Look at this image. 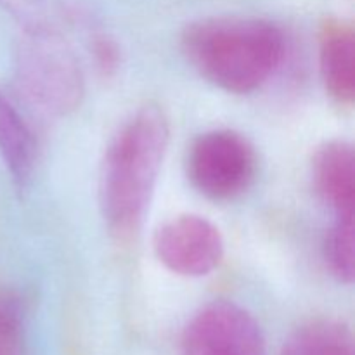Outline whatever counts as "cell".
<instances>
[{"label":"cell","instance_id":"1","mask_svg":"<svg viewBox=\"0 0 355 355\" xmlns=\"http://www.w3.org/2000/svg\"><path fill=\"white\" fill-rule=\"evenodd\" d=\"M170 141V123L158 104H144L118 128L106 149L99 207L107 231L127 241L139 231Z\"/></svg>","mask_w":355,"mask_h":355},{"label":"cell","instance_id":"2","mask_svg":"<svg viewBox=\"0 0 355 355\" xmlns=\"http://www.w3.org/2000/svg\"><path fill=\"white\" fill-rule=\"evenodd\" d=\"M187 61L203 78L231 94L260 89L279 69L286 40L260 17L215 16L193 21L180 37Z\"/></svg>","mask_w":355,"mask_h":355},{"label":"cell","instance_id":"3","mask_svg":"<svg viewBox=\"0 0 355 355\" xmlns=\"http://www.w3.org/2000/svg\"><path fill=\"white\" fill-rule=\"evenodd\" d=\"M17 76L26 96L55 116L73 113L85 94L75 52L45 23L24 30L17 49Z\"/></svg>","mask_w":355,"mask_h":355},{"label":"cell","instance_id":"4","mask_svg":"<svg viewBox=\"0 0 355 355\" xmlns=\"http://www.w3.org/2000/svg\"><path fill=\"white\" fill-rule=\"evenodd\" d=\"M255 148L243 134L218 128L194 139L187 153V177L198 193L215 201L241 196L257 177Z\"/></svg>","mask_w":355,"mask_h":355},{"label":"cell","instance_id":"5","mask_svg":"<svg viewBox=\"0 0 355 355\" xmlns=\"http://www.w3.org/2000/svg\"><path fill=\"white\" fill-rule=\"evenodd\" d=\"M182 355H267L257 319L232 302H211L193 315L182 335Z\"/></svg>","mask_w":355,"mask_h":355},{"label":"cell","instance_id":"6","mask_svg":"<svg viewBox=\"0 0 355 355\" xmlns=\"http://www.w3.org/2000/svg\"><path fill=\"white\" fill-rule=\"evenodd\" d=\"M156 259L182 277H205L224 259L225 245L214 222L186 214L170 218L155 234Z\"/></svg>","mask_w":355,"mask_h":355},{"label":"cell","instance_id":"7","mask_svg":"<svg viewBox=\"0 0 355 355\" xmlns=\"http://www.w3.org/2000/svg\"><path fill=\"white\" fill-rule=\"evenodd\" d=\"M312 177L319 198L333 217L355 215V156L345 141L324 142L312 159Z\"/></svg>","mask_w":355,"mask_h":355},{"label":"cell","instance_id":"8","mask_svg":"<svg viewBox=\"0 0 355 355\" xmlns=\"http://www.w3.org/2000/svg\"><path fill=\"white\" fill-rule=\"evenodd\" d=\"M319 69L326 92L338 104L355 99V33L349 23L329 19L319 35Z\"/></svg>","mask_w":355,"mask_h":355},{"label":"cell","instance_id":"9","mask_svg":"<svg viewBox=\"0 0 355 355\" xmlns=\"http://www.w3.org/2000/svg\"><path fill=\"white\" fill-rule=\"evenodd\" d=\"M35 141L17 107L0 90V158L17 191L26 189L35 168Z\"/></svg>","mask_w":355,"mask_h":355},{"label":"cell","instance_id":"10","mask_svg":"<svg viewBox=\"0 0 355 355\" xmlns=\"http://www.w3.org/2000/svg\"><path fill=\"white\" fill-rule=\"evenodd\" d=\"M279 355H355L352 331L336 319H315L300 326Z\"/></svg>","mask_w":355,"mask_h":355},{"label":"cell","instance_id":"11","mask_svg":"<svg viewBox=\"0 0 355 355\" xmlns=\"http://www.w3.org/2000/svg\"><path fill=\"white\" fill-rule=\"evenodd\" d=\"M324 260L340 283L352 284L355 277V215L333 217L324 239Z\"/></svg>","mask_w":355,"mask_h":355},{"label":"cell","instance_id":"12","mask_svg":"<svg viewBox=\"0 0 355 355\" xmlns=\"http://www.w3.org/2000/svg\"><path fill=\"white\" fill-rule=\"evenodd\" d=\"M0 7L16 17L24 30L45 23L42 14V0H0Z\"/></svg>","mask_w":355,"mask_h":355},{"label":"cell","instance_id":"13","mask_svg":"<svg viewBox=\"0 0 355 355\" xmlns=\"http://www.w3.org/2000/svg\"><path fill=\"white\" fill-rule=\"evenodd\" d=\"M94 58H96L97 68L104 73V75H111L116 71L118 64H120V49L114 44L111 38L107 37H97L92 45Z\"/></svg>","mask_w":355,"mask_h":355}]
</instances>
